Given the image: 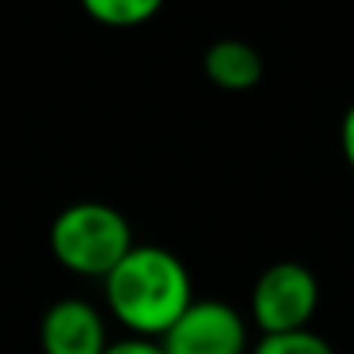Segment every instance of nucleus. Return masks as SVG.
Instances as JSON below:
<instances>
[{
    "instance_id": "5",
    "label": "nucleus",
    "mask_w": 354,
    "mask_h": 354,
    "mask_svg": "<svg viewBox=\"0 0 354 354\" xmlns=\"http://www.w3.org/2000/svg\"><path fill=\"white\" fill-rule=\"evenodd\" d=\"M41 354H104L111 348L104 313L76 296L52 303L38 327Z\"/></svg>"
},
{
    "instance_id": "2",
    "label": "nucleus",
    "mask_w": 354,
    "mask_h": 354,
    "mask_svg": "<svg viewBox=\"0 0 354 354\" xmlns=\"http://www.w3.org/2000/svg\"><path fill=\"white\" fill-rule=\"evenodd\" d=\"M48 248L62 268L86 279H107L134 248L131 221L104 200H80L59 210L48 227Z\"/></svg>"
},
{
    "instance_id": "8",
    "label": "nucleus",
    "mask_w": 354,
    "mask_h": 354,
    "mask_svg": "<svg viewBox=\"0 0 354 354\" xmlns=\"http://www.w3.org/2000/svg\"><path fill=\"white\" fill-rule=\"evenodd\" d=\"M254 354H334V348L306 327L292 334H261V341L254 344Z\"/></svg>"
},
{
    "instance_id": "6",
    "label": "nucleus",
    "mask_w": 354,
    "mask_h": 354,
    "mask_svg": "<svg viewBox=\"0 0 354 354\" xmlns=\"http://www.w3.org/2000/svg\"><path fill=\"white\" fill-rule=\"evenodd\" d=\"M203 73H207V80L214 86H221L227 93H244V90L261 83L265 62L248 41L221 38V41H214L203 52Z\"/></svg>"
},
{
    "instance_id": "1",
    "label": "nucleus",
    "mask_w": 354,
    "mask_h": 354,
    "mask_svg": "<svg viewBox=\"0 0 354 354\" xmlns=\"http://www.w3.org/2000/svg\"><path fill=\"white\" fill-rule=\"evenodd\" d=\"M104 299L120 327L158 341L196 299L193 275L179 254L158 244H134L104 279Z\"/></svg>"
},
{
    "instance_id": "10",
    "label": "nucleus",
    "mask_w": 354,
    "mask_h": 354,
    "mask_svg": "<svg viewBox=\"0 0 354 354\" xmlns=\"http://www.w3.org/2000/svg\"><path fill=\"white\" fill-rule=\"evenodd\" d=\"M341 151H344V162L351 165V172H354V104L341 118Z\"/></svg>"
},
{
    "instance_id": "4",
    "label": "nucleus",
    "mask_w": 354,
    "mask_h": 354,
    "mask_svg": "<svg viewBox=\"0 0 354 354\" xmlns=\"http://www.w3.org/2000/svg\"><path fill=\"white\" fill-rule=\"evenodd\" d=\"M158 344L165 354H244L248 324L224 299H193Z\"/></svg>"
},
{
    "instance_id": "3",
    "label": "nucleus",
    "mask_w": 354,
    "mask_h": 354,
    "mask_svg": "<svg viewBox=\"0 0 354 354\" xmlns=\"http://www.w3.org/2000/svg\"><path fill=\"white\" fill-rule=\"evenodd\" d=\"M320 306V282L299 261L268 265L251 289V317L261 334L306 330Z\"/></svg>"
},
{
    "instance_id": "9",
    "label": "nucleus",
    "mask_w": 354,
    "mask_h": 354,
    "mask_svg": "<svg viewBox=\"0 0 354 354\" xmlns=\"http://www.w3.org/2000/svg\"><path fill=\"white\" fill-rule=\"evenodd\" d=\"M104 354H165L158 341L148 337H124V341H111V348Z\"/></svg>"
},
{
    "instance_id": "7",
    "label": "nucleus",
    "mask_w": 354,
    "mask_h": 354,
    "mask_svg": "<svg viewBox=\"0 0 354 354\" xmlns=\"http://www.w3.org/2000/svg\"><path fill=\"white\" fill-rule=\"evenodd\" d=\"M83 10L107 28H138L151 21L165 0H80Z\"/></svg>"
}]
</instances>
